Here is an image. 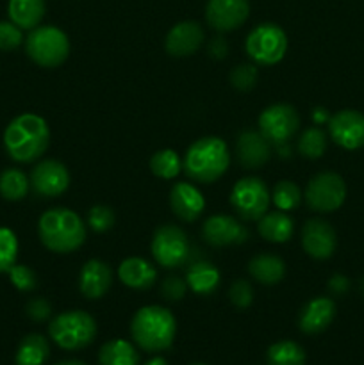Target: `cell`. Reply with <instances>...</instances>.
<instances>
[{
  "instance_id": "cb8c5ba5",
  "label": "cell",
  "mask_w": 364,
  "mask_h": 365,
  "mask_svg": "<svg viewBox=\"0 0 364 365\" xmlns=\"http://www.w3.org/2000/svg\"><path fill=\"white\" fill-rule=\"evenodd\" d=\"M248 273L263 285H275L284 278L285 264L273 253H259L248 262Z\"/></svg>"
},
{
  "instance_id": "44dd1931",
  "label": "cell",
  "mask_w": 364,
  "mask_h": 365,
  "mask_svg": "<svg viewBox=\"0 0 364 365\" xmlns=\"http://www.w3.org/2000/svg\"><path fill=\"white\" fill-rule=\"evenodd\" d=\"M334 317L335 303L330 298L320 296V298H314L309 303H305V307L300 312L298 327L307 335L320 334V331L327 330L330 327Z\"/></svg>"
},
{
  "instance_id": "5bb4252c",
  "label": "cell",
  "mask_w": 364,
  "mask_h": 365,
  "mask_svg": "<svg viewBox=\"0 0 364 365\" xmlns=\"http://www.w3.org/2000/svg\"><path fill=\"white\" fill-rule=\"evenodd\" d=\"M248 14V0H209L206 6L207 24L220 32H231L241 27Z\"/></svg>"
},
{
  "instance_id": "277c9868",
  "label": "cell",
  "mask_w": 364,
  "mask_h": 365,
  "mask_svg": "<svg viewBox=\"0 0 364 365\" xmlns=\"http://www.w3.org/2000/svg\"><path fill=\"white\" fill-rule=\"evenodd\" d=\"M231 164V153L220 138H202L193 143L186 152L182 168L191 180L213 184L225 175Z\"/></svg>"
},
{
  "instance_id": "ffe728a7",
  "label": "cell",
  "mask_w": 364,
  "mask_h": 365,
  "mask_svg": "<svg viewBox=\"0 0 364 365\" xmlns=\"http://www.w3.org/2000/svg\"><path fill=\"white\" fill-rule=\"evenodd\" d=\"M113 285V271L106 262L91 259L82 266L79 274V289L88 299H100Z\"/></svg>"
},
{
  "instance_id": "7bdbcfd3",
  "label": "cell",
  "mask_w": 364,
  "mask_h": 365,
  "mask_svg": "<svg viewBox=\"0 0 364 365\" xmlns=\"http://www.w3.org/2000/svg\"><path fill=\"white\" fill-rule=\"evenodd\" d=\"M227 52H228L227 43H225L221 38H216V39H213V41H211L209 53L213 57H216V59H221V57L227 56Z\"/></svg>"
},
{
  "instance_id": "ac0fdd59",
  "label": "cell",
  "mask_w": 364,
  "mask_h": 365,
  "mask_svg": "<svg viewBox=\"0 0 364 365\" xmlns=\"http://www.w3.org/2000/svg\"><path fill=\"white\" fill-rule=\"evenodd\" d=\"M170 207L175 216L186 223H193L202 216L206 200L202 192L189 182H177L170 192Z\"/></svg>"
},
{
  "instance_id": "60d3db41",
  "label": "cell",
  "mask_w": 364,
  "mask_h": 365,
  "mask_svg": "<svg viewBox=\"0 0 364 365\" xmlns=\"http://www.w3.org/2000/svg\"><path fill=\"white\" fill-rule=\"evenodd\" d=\"M25 314H27L32 321H36V323H43V321H46L52 316V307H50V303L46 302V299L34 298L27 303V307H25Z\"/></svg>"
},
{
  "instance_id": "4dcf8cb0",
  "label": "cell",
  "mask_w": 364,
  "mask_h": 365,
  "mask_svg": "<svg viewBox=\"0 0 364 365\" xmlns=\"http://www.w3.org/2000/svg\"><path fill=\"white\" fill-rule=\"evenodd\" d=\"M150 171L156 177L171 180L182 171V159L175 150H159L150 159Z\"/></svg>"
},
{
  "instance_id": "8fae6325",
  "label": "cell",
  "mask_w": 364,
  "mask_h": 365,
  "mask_svg": "<svg viewBox=\"0 0 364 365\" xmlns=\"http://www.w3.org/2000/svg\"><path fill=\"white\" fill-rule=\"evenodd\" d=\"M300 127L298 113L289 103H273L259 116V132L271 145H288Z\"/></svg>"
},
{
  "instance_id": "d590c367",
  "label": "cell",
  "mask_w": 364,
  "mask_h": 365,
  "mask_svg": "<svg viewBox=\"0 0 364 365\" xmlns=\"http://www.w3.org/2000/svg\"><path fill=\"white\" fill-rule=\"evenodd\" d=\"M7 273H9L11 284H13L18 291L29 292L34 291V289L38 287V277H36V273L29 266L14 264Z\"/></svg>"
},
{
  "instance_id": "f1b7e54d",
  "label": "cell",
  "mask_w": 364,
  "mask_h": 365,
  "mask_svg": "<svg viewBox=\"0 0 364 365\" xmlns=\"http://www.w3.org/2000/svg\"><path fill=\"white\" fill-rule=\"evenodd\" d=\"M29 185H31L29 178L16 168H7L0 173V196L7 202L24 200L29 192Z\"/></svg>"
},
{
  "instance_id": "bcb514c9",
  "label": "cell",
  "mask_w": 364,
  "mask_h": 365,
  "mask_svg": "<svg viewBox=\"0 0 364 365\" xmlns=\"http://www.w3.org/2000/svg\"><path fill=\"white\" fill-rule=\"evenodd\" d=\"M56 365H88V364L81 362V360H63V362H59Z\"/></svg>"
},
{
  "instance_id": "d6986e66",
  "label": "cell",
  "mask_w": 364,
  "mask_h": 365,
  "mask_svg": "<svg viewBox=\"0 0 364 365\" xmlns=\"http://www.w3.org/2000/svg\"><path fill=\"white\" fill-rule=\"evenodd\" d=\"M203 39H206V36H203V29L200 27V24L181 21V24L173 25L171 31L168 32L164 48L173 57H188L202 46Z\"/></svg>"
},
{
  "instance_id": "836d02e7",
  "label": "cell",
  "mask_w": 364,
  "mask_h": 365,
  "mask_svg": "<svg viewBox=\"0 0 364 365\" xmlns=\"http://www.w3.org/2000/svg\"><path fill=\"white\" fill-rule=\"evenodd\" d=\"M18 239L9 228H0V273H7L16 264Z\"/></svg>"
},
{
  "instance_id": "9a60e30c",
  "label": "cell",
  "mask_w": 364,
  "mask_h": 365,
  "mask_svg": "<svg viewBox=\"0 0 364 365\" xmlns=\"http://www.w3.org/2000/svg\"><path fill=\"white\" fill-rule=\"evenodd\" d=\"M202 237L209 242L211 246H231L243 245L248 239V230L239 221L232 216L225 214H216V216L207 217L206 223L202 225Z\"/></svg>"
},
{
  "instance_id": "83f0119b",
  "label": "cell",
  "mask_w": 364,
  "mask_h": 365,
  "mask_svg": "<svg viewBox=\"0 0 364 365\" xmlns=\"http://www.w3.org/2000/svg\"><path fill=\"white\" fill-rule=\"evenodd\" d=\"M50 355V346L43 335L31 334L21 339L16 351V365H43Z\"/></svg>"
},
{
  "instance_id": "2e32d148",
  "label": "cell",
  "mask_w": 364,
  "mask_h": 365,
  "mask_svg": "<svg viewBox=\"0 0 364 365\" xmlns=\"http://www.w3.org/2000/svg\"><path fill=\"white\" fill-rule=\"evenodd\" d=\"M338 237L335 232L327 221L309 220L302 228V246L305 253L313 259L325 260L330 259L335 252Z\"/></svg>"
},
{
  "instance_id": "e575fe53",
  "label": "cell",
  "mask_w": 364,
  "mask_h": 365,
  "mask_svg": "<svg viewBox=\"0 0 364 365\" xmlns=\"http://www.w3.org/2000/svg\"><path fill=\"white\" fill-rule=\"evenodd\" d=\"M88 225L93 232H98V234L111 230L114 225L113 209L107 205L91 207L88 212Z\"/></svg>"
},
{
  "instance_id": "b9f144b4",
  "label": "cell",
  "mask_w": 364,
  "mask_h": 365,
  "mask_svg": "<svg viewBox=\"0 0 364 365\" xmlns=\"http://www.w3.org/2000/svg\"><path fill=\"white\" fill-rule=\"evenodd\" d=\"M350 287V280L343 274H334L328 282V291L334 292V294H345Z\"/></svg>"
},
{
  "instance_id": "8d00e7d4",
  "label": "cell",
  "mask_w": 364,
  "mask_h": 365,
  "mask_svg": "<svg viewBox=\"0 0 364 365\" xmlns=\"http://www.w3.org/2000/svg\"><path fill=\"white\" fill-rule=\"evenodd\" d=\"M231 82L239 91H250L257 82V68L253 64H241L231 71Z\"/></svg>"
},
{
  "instance_id": "e0dca14e",
  "label": "cell",
  "mask_w": 364,
  "mask_h": 365,
  "mask_svg": "<svg viewBox=\"0 0 364 365\" xmlns=\"http://www.w3.org/2000/svg\"><path fill=\"white\" fill-rule=\"evenodd\" d=\"M236 157L245 170H259L270 160L271 143L259 130H243L236 143Z\"/></svg>"
},
{
  "instance_id": "74e56055",
  "label": "cell",
  "mask_w": 364,
  "mask_h": 365,
  "mask_svg": "<svg viewBox=\"0 0 364 365\" xmlns=\"http://www.w3.org/2000/svg\"><path fill=\"white\" fill-rule=\"evenodd\" d=\"M228 298H231L232 305L236 309H248L253 302V289L250 285V282L246 280H236L234 284L228 289Z\"/></svg>"
},
{
  "instance_id": "4316f807",
  "label": "cell",
  "mask_w": 364,
  "mask_h": 365,
  "mask_svg": "<svg viewBox=\"0 0 364 365\" xmlns=\"http://www.w3.org/2000/svg\"><path fill=\"white\" fill-rule=\"evenodd\" d=\"M98 362L100 365H139V353L131 342L114 339L100 348Z\"/></svg>"
},
{
  "instance_id": "7dc6e473",
  "label": "cell",
  "mask_w": 364,
  "mask_h": 365,
  "mask_svg": "<svg viewBox=\"0 0 364 365\" xmlns=\"http://www.w3.org/2000/svg\"><path fill=\"white\" fill-rule=\"evenodd\" d=\"M360 291L364 292V278H363V280H360Z\"/></svg>"
},
{
  "instance_id": "6da1fadb",
  "label": "cell",
  "mask_w": 364,
  "mask_h": 365,
  "mask_svg": "<svg viewBox=\"0 0 364 365\" xmlns=\"http://www.w3.org/2000/svg\"><path fill=\"white\" fill-rule=\"evenodd\" d=\"M50 145V128L38 114H20L7 125L4 146L7 155L16 163H32L46 152Z\"/></svg>"
},
{
  "instance_id": "c3c4849f",
  "label": "cell",
  "mask_w": 364,
  "mask_h": 365,
  "mask_svg": "<svg viewBox=\"0 0 364 365\" xmlns=\"http://www.w3.org/2000/svg\"><path fill=\"white\" fill-rule=\"evenodd\" d=\"M195 365H206V364H195Z\"/></svg>"
},
{
  "instance_id": "30bf717a",
  "label": "cell",
  "mask_w": 364,
  "mask_h": 365,
  "mask_svg": "<svg viewBox=\"0 0 364 365\" xmlns=\"http://www.w3.org/2000/svg\"><path fill=\"white\" fill-rule=\"evenodd\" d=\"M271 195L259 177L241 178L231 192V205L246 221H259L270 207Z\"/></svg>"
},
{
  "instance_id": "d4e9b609",
  "label": "cell",
  "mask_w": 364,
  "mask_h": 365,
  "mask_svg": "<svg viewBox=\"0 0 364 365\" xmlns=\"http://www.w3.org/2000/svg\"><path fill=\"white\" fill-rule=\"evenodd\" d=\"M184 280L193 292L200 296H209L220 285V271L206 260H196L188 267Z\"/></svg>"
},
{
  "instance_id": "f35d334b",
  "label": "cell",
  "mask_w": 364,
  "mask_h": 365,
  "mask_svg": "<svg viewBox=\"0 0 364 365\" xmlns=\"http://www.w3.org/2000/svg\"><path fill=\"white\" fill-rule=\"evenodd\" d=\"M24 41V34L18 25L13 21H0V50L9 52V50L18 48Z\"/></svg>"
},
{
  "instance_id": "8992f818",
  "label": "cell",
  "mask_w": 364,
  "mask_h": 365,
  "mask_svg": "<svg viewBox=\"0 0 364 365\" xmlns=\"http://www.w3.org/2000/svg\"><path fill=\"white\" fill-rule=\"evenodd\" d=\"M25 52L41 68H57L70 56V41L61 29L38 25L25 39Z\"/></svg>"
},
{
  "instance_id": "7402d4cb",
  "label": "cell",
  "mask_w": 364,
  "mask_h": 365,
  "mask_svg": "<svg viewBox=\"0 0 364 365\" xmlns=\"http://www.w3.org/2000/svg\"><path fill=\"white\" fill-rule=\"evenodd\" d=\"M118 277H120V280L127 287L145 291V289L152 287L157 278V273L148 260L139 259V257H131V259H125L120 264Z\"/></svg>"
},
{
  "instance_id": "7c38bea8",
  "label": "cell",
  "mask_w": 364,
  "mask_h": 365,
  "mask_svg": "<svg viewBox=\"0 0 364 365\" xmlns=\"http://www.w3.org/2000/svg\"><path fill=\"white\" fill-rule=\"evenodd\" d=\"M29 182L32 185V191L38 196L56 198V196L63 195L70 185V173L63 163L46 159L32 168Z\"/></svg>"
},
{
  "instance_id": "ee69618b",
  "label": "cell",
  "mask_w": 364,
  "mask_h": 365,
  "mask_svg": "<svg viewBox=\"0 0 364 365\" xmlns=\"http://www.w3.org/2000/svg\"><path fill=\"white\" fill-rule=\"evenodd\" d=\"M325 120H327V113H325L323 109L314 110V121H316V123H321V121H325Z\"/></svg>"
},
{
  "instance_id": "f6af8a7d",
  "label": "cell",
  "mask_w": 364,
  "mask_h": 365,
  "mask_svg": "<svg viewBox=\"0 0 364 365\" xmlns=\"http://www.w3.org/2000/svg\"><path fill=\"white\" fill-rule=\"evenodd\" d=\"M145 365H168V362L163 359V356H156V359L148 360Z\"/></svg>"
},
{
  "instance_id": "7a4b0ae2",
  "label": "cell",
  "mask_w": 364,
  "mask_h": 365,
  "mask_svg": "<svg viewBox=\"0 0 364 365\" xmlns=\"http://www.w3.org/2000/svg\"><path fill=\"white\" fill-rule=\"evenodd\" d=\"M43 246L54 253H71L86 241V227L77 212L70 209H50L38 221Z\"/></svg>"
},
{
  "instance_id": "9c48e42d",
  "label": "cell",
  "mask_w": 364,
  "mask_h": 365,
  "mask_svg": "<svg viewBox=\"0 0 364 365\" xmlns=\"http://www.w3.org/2000/svg\"><path fill=\"white\" fill-rule=\"evenodd\" d=\"M303 198L314 212H334L345 203V180L334 171H321L309 180Z\"/></svg>"
},
{
  "instance_id": "ab89813d",
  "label": "cell",
  "mask_w": 364,
  "mask_h": 365,
  "mask_svg": "<svg viewBox=\"0 0 364 365\" xmlns=\"http://www.w3.org/2000/svg\"><path fill=\"white\" fill-rule=\"evenodd\" d=\"M186 291H188V284H186L184 278L181 277H166L161 284V294H163L164 299L168 302H178L186 296Z\"/></svg>"
},
{
  "instance_id": "5b68a950",
  "label": "cell",
  "mask_w": 364,
  "mask_h": 365,
  "mask_svg": "<svg viewBox=\"0 0 364 365\" xmlns=\"http://www.w3.org/2000/svg\"><path fill=\"white\" fill-rule=\"evenodd\" d=\"M52 341L68 351L88 348L96 337V323L88 312L68 310L52 319L49 327Z\"/></svg>"
},
{
  "instance_id": "ba28073f",
  "label": "cell",
  "mask_w": 364,
  "mask_h": 365,
  "mask_svg": "<svg viewBox=\"0 0 364 365\" xmlns=\"http://www.w3.org/2000/svg\"><path fill=\"white\" fill-rule=\"evenodd\" d=\"M152 255L159 266L166 269H177L191 259V246L188 235L175 225H163L153 232Z\"/></svg>"
},
{
  "instance_id": "484cf974",
  "label": "cell",
  "mask_w": 364,
  "mask_h": 365,
  "mask_svg": "<svg viewBox=\"0 0 364 365\" xmlns=\"http://www.w3.org/2000/svg\"><path fill=\"white\" fill-rule=\"evenodd\" d=\"M7 13L14 25L32 31L45 16V0H9Z\"/></svg>"
},
{
  "instance_id": "f546056e",
  "label": "cell",
  "mask_w": 364,
  "mask_h": 365,
  "mask_svg": "<svg viewBox=\"0 0 364 365\" xmlns=\"http://www.w3.org/2000/svg\"><path fill=\"white\" fill-rule=\"evenodd\" d=\"M268 365H303L305 351L293 341H280L270 346L266 353Z\"/></svg>"
},
{
  "instance_id": "d6a6232c",
  "label": "cell",
  "mask_w": 364,
  "mask_h": 365,
  "mask_svg": "<svg viewBox=\"0 0 364 365\" xmlns=\"http://www.w3.org/2000/svg\"><path fill=\"white\" fill-rule=\"evenodd\" d=\"M302 191H300L298 185L291 180H280L273 187L271 192V200L277 205L278 210H293L300 205L302 202Z\"/></svg>"
},
{
  "instance_id": "4fadbf2b",
  "label": "cell",
  "mask_w": 364,
  "mask_h": 365,
  "mask_svg": "<svg viewBox=\"0 0 364 365\" xmlns=\"http://www.w3.org/2000/svg\"><path fill=\"white\" fill-rule=\"evenodd\" d=\"M328 134L335 145L346 150L364 146V114L353 109H343L328 120Z\"/></svg>"
},
{
  "instance_id": "1f68e13d",
  "label": "cell",
  "mask_w": 364,
  "mask_h": 365,
  "mask_svg": "<svg viewBox=\"0 0 364 365\" xmlns=\"http://www.w3.org/2000/svg\"><path fill=\"white\" fill-rule=\"evenodd\" d=\"M327 150V135L321 128L310 127L300 135L298 153L305 159H320Z\"/></svg>"
},
{
  "instance_id": "603a6c76",
  "label": "cell",
  "mask_w": 364,
  "mask_h": 365,
  "mask_svg": "<svg viewBox=\"0 0 364 365\" xmlns=\"http://www.w3.org/2000/svg\"><path fill=\"white\" fill-rule=\"evenodd\" d=\"M257 230L268 242H288L295 234V223L284 210H273L261 217Z\"/></svg>"
},
{
  "instance_id": "3957f363",
  "label": "cell",
  "mask_w": 364,
  "mask_h": 365,
  "mask_svg": "<svg viewBox=\"0 0 364 365\" xmlns=\"http://www.w3.org/2000/svg\"><path fill=\"white\" fill-rule=\"evenodd\" d=\"M131 334L136 344L148 353H159L170 348L177 334L173 314L159 305H148L134 314Z\"/></svg>"
},
{
  "instance_id": "52a82bcc",
  "label": "cell",
  "mask_w": 364,
  "mask_h": 365,
  "mask_svg": "<svg viewBox=\"0 0 364 365\" xmlns=\"http://www.w3.org/2000/svg\"><path fill=\"white\" fill-rule=\"evenodd\" d=\"M245 48L253 63L273 66L284 59L288 50V36L278 25L261 24L248 34Z\"/></svg>"
}]
</instances>
